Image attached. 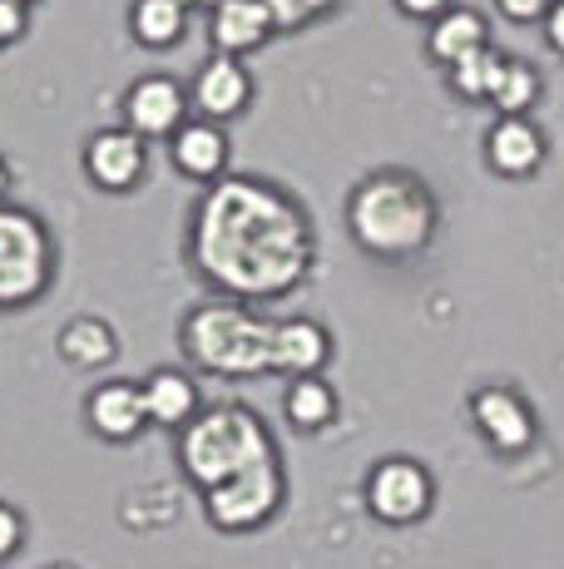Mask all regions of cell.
Here are the masks:
<instances>
[{"mask_svg": "<svg viewBox=\"0 0 564 569\" xmlns=\"http://www.w3.org/2000/svg\"><path fill=\"white\" fill-rule=\"evenodd\" d=\"M193 262L233 298H282L312 262L308 218L273 183L223 179L193 218Z\"/></svg>", "mask_w": 564, "mask_h": 569, "instance_id": "obj_1", "label": "cell"}, {"mask_svg": "<svg viewBox=\"0 0 564 569\" xmlns=\"http://www.w3.org/2000/svg\"><path fill=\"white\" fill-rule=\"evenodd\" d=\"M346 223L366 253L406 258L426 248L431 228H436V203H431L426 183H416L411 173H372L346 203Z\"/></svg>", "mask_w": 564, "mask_h": 569, "instance_id": "obj_2", "label": "cell"}, {"mask_svg": "<svg viewBox=\"0 0 564 569\" xmlns=\"http://www.w3.org/2000/svg\"><path fill=\"white\" fill-rule=\"evenodd\" d=\"M179 461L189 470L193 486L213 490V486H223V480L243 476V470L278 461V451H273L268 426L248 407H209L203 416H193V421L183 426Z\"/></svg>", "mask_w": 564, "mask_h": 569, "instance_id": "obj_3", "label": "cell"}, {"mask_svg": "<svg viewBox=\"0 0 564 569\" xmlns=\"http://www.w3.org/2000/svg\"><path fill=\"white\" fill-rule=\"evenodd\" d=\"M183 347L203 371L258 377L273 371V322H258L233 302H209L183 322Z\"/></svg>", "mask_w": 564, "mask_h": 569, "instance_id": "obj_4", "label": "cell"}, {"mask_svg": "<svg viewBox=\"0 0 564 569\" xmlns=\"http://www.w3.org/2000/svg\"><path fill=\"white\" fill-rule=\"evenodd\" d=\"M50 233L36 213L26 208H6L0 203V308H20L36 302L50 282Z\"/></svg>", "mask_w": 564, "mask_h": 569, "instance_id": "obj_5", "label": "cell"}, {"mask_svg": "<svg viewBox=\"0 0 564 569\" xmlns=\"http://www.w3.org/2000/svg\"><path fill=\"white\" fill-rule=\"evenodd\" d=\"M282 466L278 461H263L253 470H243V476L223 480V486L203 490V510H209V520L219 525L228 535H243V530H258L273 510L282 506Z\"/></svg>", "mask_w": 564, "mask_h": 569, "instance_id": "obj_6", "label": "cell"}, {"mask_svg": "<svg viewBox=\"0 0 564 569\" xmlns=\"http://www.w3.org/2000/svg\"><path fill=\"white\" fill-rule=\"evenodd\" d=\"M431 476L416 461H382L366 476V510L382 525H416L431 510Z\"/></svg>", "mask_w": 564, "mask_h": 569, "instance_id": "obj_7", "label": "cell"}, {"mask_svg": "<svg viewBox=\"0 0 564 569\" xmlns=\"http://www.w3.org/2000/svg\"><path fill=\"white\" fill-rule=\"evenodd\" d=\"M471 416H475V426H481L485 441H491L495 451H505V456L525 451V446L535 441V416H530L525 401H520L515 391H505V387L475 391Z\"/></svg>", "mask_w": 564, "mask_h": 569, "instance_id": "obj_8", "label": "cell"}, {"mask_svg": "<svg viewBox=\"0 0 564 569\" xmlns=\"http://www.w3.org/2000/svg\"><path fill=\"white\" fill-rule=\"evenodd\" d=\"M84 169L100 189H129V183L144 173V139L134 129H100L84 149Z\"/></svg>", "mask_w": 564, "mask_h": 569, "instance_id": "obj_9", "label": "cell"}, {"mask_svg": "<svg viewBox=\"0 0 564 569\" xmlns=\"http://www.w3.org/2000/svg\"><path fill=\"white\" fill-rule=\"evenodd\" d=\"M124 114H129V129H134L139 139L169 134V129H179V119H183V90L173 80H164V74H144V80L129 90Z\"/></svg>", "mask_w": 564, "mask_h": 569, "instance_id": "obj_10", "label": "cell"}, {"mask_svg": "<svg viewBox=\"0 0 564 569\" xmlns=\"http://www.w3.org/2000/svg\"><path fill=\"white\" fill-rule=\"evenodd\" d=\"M149 411H144V387L134 381H104L90 397V426L104 441H134L144 431Z\"/></svg>", "mask_w": 564, "mask_h": 569, "instance_id": "obj_11", "label": "cell"}, {"mask_svg": "<svg viewBox=\"0 0 564 569\" xmlns=\"http://www.w3.org/2000/svg\"><path fill=\"white\" fill-rule=\"evenodd\" d=\"M332 342L312 317H288V322H273V371H288V377H318V367L328 362Z\"/></svg>", "mask_w": 564, "mask_h": 569, "instance_id": "obj_12", "label": "cell"}, {"mask_svg": "<svg viewBox=\"0 0 564 569\" xmlns=\"http://www.w3.org/2000/svg\"><path fill=\"white\" fill-rule=\"evenodd\" d=\"M248 94H253V80H248V70L233 60V54L209 60L199 70V84H193V104H199L209 119L238 114V109L248 104Z\"/></svg>", "mask_w": 564, "mask_h": 569, "instance_id": "obj_13", "label": "cell"}, {"mask_svg": "<svg viewBox=\"0 0 564 569\" xmlns=\"http://www.w3.org/2000/svg\"><path fill=\"white\" fill-rule=\"evenodd\" d=\"M485 149H491V169L495 173H530L545 154V139H540V129L530 124V119H501V124L491 129V139H485Z\"/></svg>", "mask_w": 564, "mask_h": 569, "instance_id": "obj_14", "label": "cell"}, {"mask_svg": "<svg viewBox=\"0 0 564 569\" xmlns=\"http://www.w3.org/2000/svg\"><path fill=\"white\" fill-rule=\"evenodd\" d=\"M268 30H273V16H268L263 0H223V6L213 10V46L223 54L253 50Z\"/></svg>", "mask_w": 564, "mask_h": 569, "instance_id": "obj_15", "label": "cell"}, {"mask_svg": "<svg viewBox=\"0 0 564 569\" xmlns=\"http://www.w3.org/2000/svg\"><path fill=\"white\" fill-rule=\"evenodd\" d=\"M144 411L154 426H189L193 411H199V387L183 371H154L144 381Z\"/></svg>", "mask_w": 564, "mask_h": 569, "instance_id": "obj_16", "label": "cell"}, {"mask_svg": "<svg viewBox=\"0 0 564 569\" xmlns=\"http://www.w3.org/2000/svg\"><path fill=\"white\" fill-rule=\"evenodd\" d=\"M228 159V139L213 124H183L179 139H173V163L193 179H213Z\"/></svg>", "mask_w": 564, "mask_h": 569, "instance_id": "obj_17", "label": "cell"}, {"mask_svg": "<svg viewBox=\"0 0 564 569\" xmlns=\"http://www.w3.org/2000/svg\"><path fill=\"white\" fill-rule=\"evenodd\" d=\"M332 416H338V397L322 377H298L288 387V421L298 431H322Z\"/></svg>", "mask_w": 564, "mask_h": 569, "instance_id": "obj_18", "label": "cell"}, {"mask_svg": "<svg viewBox=\"0 0 564 569\" xmlns=\"http://www.w3.org/2000/svg\"><path fill=\"white\" fill-rule=\"evenodd\" d=\"M485 46V26H481V16H471V10H446V16L436 20V30H431V54L436 60H465L471 50H481Z\"/></svg>", "mask_w": 564, "mask_h": 569, "instance_id": "obj_19", "label": "cell"}, {"mask_svg": "<svg viewBox=\"0 0 564 569\" xmlns=\"http://www.w3.org/2000/svg\"><path fill=\"white\" fill-rule=\"evenodd\" d=\"M60 357L70 367H104L114 357V332L104 322H94V317H80V322H70L60 332Z\"/></svg>", "mask_w": 564, "mask_h": 569, "instance_id": "obj_20", "label": "cell"}, {"mask_svg": "<svg viewBox=\"0 0 564 569\" xmlns=\"http://www.w3.org/2000/svg\"><path fill=\"white\" fill-rule=\"evenodd\" d=\"M501 70H505L501 54L491 46H481V50L465 54V60L451 64V84H455V94H465V100H491L495 84H501Z\"/></svg>", "mask_w": 564, "mask_h": 569, "instance_id": "obj_21", "label": "cell"}, {"mask_svg": "<svg viewBox=\"0 0 564 569\" xmlns=\"http://www.w3.org/2000/svg\"><path fill=\"white\" fill-rule=\"evenodd\" d=\"M134 36L144 46H173L183 30V0H134Z\"/></svg>", "mask_w": 564, "mask_h": 569, "instance_id": "obj_22", "label": "cell"}, {"mask_svg": "<svg viewBox=\"0 0 564 569\" xmlns=\"http://www.w3.org/2000/svg\"><path fill=\"white\" fill-rule=\"evenodd\" d=\"M540 94V80H535V70H530L525 60H505V70H501V84H495V109H501L505 119H515L520 109H530V100Z\"/></svg>", "mask_w": 564, "mask_h": 569, "instance_id": "obj_23", "label": "cell"}, {"mask_svg": "<svg viewBox=\"0 0 564 569\" xmlns=\"http://www.w3.org/2000/svg\"><path fill=\"white\" fill-rule=\"evenodd\" d=\"M268 16H273V26H302V20H312L318 10H328L332 0H263Z\"/></svg>", "mask_w": 564, "mask_h": 569, "instance_id": "obj_24", "label": "cell"}, {"mask_svg": "<svg viewBox=\"0 0 564 569\" xmlns=\"http://www.w3.org/2000/svg\"><path fill=\"white\" fill-rule=\"evenodd\" d=\"M20 540H26V520H20L16 506H6V500H0V560H6V555H16Z\"/></svg>", "mask_w": 564, "mask_h": 569, "instance_id": "obj_25", "label": "cell"}, {"mask_svg": "<svg viewBox=\"0 0 564 569\" xmlns=\"http://www.w3.org/2000/svg\"><path fill=\"white\" fill-rule=\"evenodd\" d=\"M20 30H26V6L20 0H0V46L20 40Z\"/></svg>", "mask_w": 564, "mask_h": 569, "instance_id": "obj_26", "label": "cell"}, {"mask_svg": "<svg viewBox=\"0 0 564 569\" xmlns=\"http://www.w3.org/2000/svg\"><path fill=\"white\" fill-rule=\"evenodd\" d=\"M495 6H501L510 20H535L550 10V0H495Z\"/></svg>", "mask_w": 564, "mask_h": 569, "instance_id": "obj_27", "label": "cell"}, {"mask_svg": "<svg viewBox=\"0 0 564 569\" xmlns=\"http://www.w3.org/2000/svg\"><path fill=\"white\" fill-rule=\"evenodd\" d=\"M545 30H550V46L564 54V0H560L555 10H550V26H545Z\"/></svg>", "mask_w": 564, "mask_h": 569, "instance_id": "obj_28", "label": "cell"}, {"mask_svg": "<svg viewBox=\"0 0 564 569\" xmlns=\"http://www.w3.org/2000/svg\"><path fill=\"white\" fill-rule=\"evenodd\" d=\"M406 16H436V10H446V0H396Z\"/></svg>", "mask_w": 564, "mask_h": 569, "instance_id": "obj_29", "label": "cell"}, {"mask_svg": "<svg viewBox=\"0 0 564 569\" xmlns=\"http://www.w3.org/2000/svg\"><path fill=\"white\" fill-rule=\"evenodd\" d=\"M10 189V169H6V159H0V193Z\"/></svg>", "mask_w": 564, "mask_h": 569, "instance_id": "obj_30", "label": "cell"}, {"mask_svg": "<svg viewBox=\"0 0 564 569\" xmlns=\"http://www.w3.org/2000/svg\"><path fill=\"white\" fill-rule=\"evenodd\" d=\"M183 6H213V10H219L223 0H183Z\"/></svg>", "mask_w": 564, "mask_h": 569, "instance_id": "obj_31", "label": "cell"}, {"mask_svg": "<svg viewBox=\"0 0 564 569\" xmlns=\"http://www.w3.org/2000/svg\"><path fill=\"white\" fill-rule=\"evenodd\" d=\"M20 6H30V0H20Z\"/></svg>", "mask_w": 564, "mask_h": 569, "instance_id": "obj_32", "label": "cell"}, {"mask_svg": "<svg viewBox=\"0 0 564 569\" xmlns=\"http://www.w3.org/2000/svg\"><path fill=\"white\" fill-rule=\"evenodd\" d=\"M60 569H64V565H60Z\"/></svg>", "mask_w": 564, "mask_h": 569, "instance_id": "obj_33", "label": "cell"}]
</instances>
